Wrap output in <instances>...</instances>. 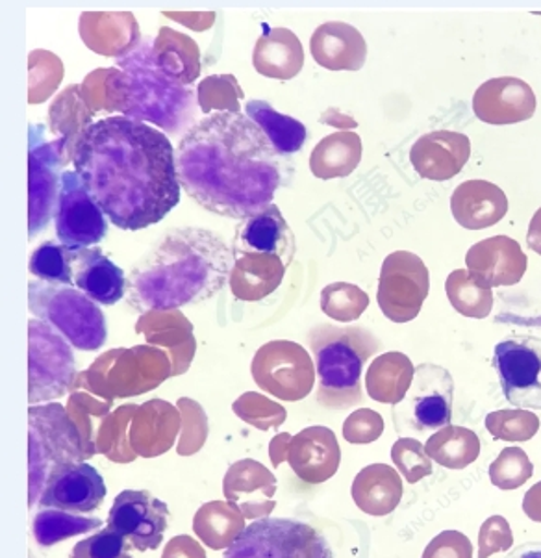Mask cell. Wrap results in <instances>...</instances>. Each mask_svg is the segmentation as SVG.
I'll return each instance as SVG.
<instances>
[{"instance_id": "obj_1", "label": "cell", "mask_w": 541, "mask_h": 558, "mask_svg": "<svg viewBox=\"0 0 541 558\" xmlns=\"http://www.w3.org/2000/svg\"><path fill=\"white\" fill-rule=\"evenodd\" d=\"M73 163L118 229H149L181 203L171 140L136 119L115 116L87 124L76 140Z\"/></svg>"}, {"instance_id": "obj_2", "label": "cell", "mask_w": 541, "mask_h": 558, "mask_svg": "<svg viewBox=\"0 0 541 558\" xmlns=\"http://www.w3.org/2000/svg\"><path fill=\"white\" fill-rule=\"evenodd\" d=\"M187 195L219 218L245 221L273 205L281 186L279 153L243 113L219 112L194 124L176 149Z\"/></svg>"}, {"instance_id": "obj_3", "label": "cell", "mask_w": 541, "mask_h": 558, "mask_svg": "<svg viewBox=\"0 0 541 558\" xmlns=\"http://www.w3.org/2000/svg\"><path fill=\"white\" fill-rule=\"evenodd\" d=\"M234 253L200 227H174L132 267L126 293L139 312H171L218 295L231 280Z\"/></svg>"}, {"instance_id": "obj_4", "label": "cell", "mask_w": 541, "mask_h": 558, "mask_svg": "<svg viewBox=\"0 0 541 558\" xmlns=\"http://www.w3.org/2000/svg\"><path fill=\"white\" fill-rule=\"evenodd\" d=\"M308 345L316 359L318 403L329 410H348L364 401V366L382 349V341L358 325H316L308 332Z\"/></svg>"}, {"instance_id": "obj_5", "label": "cell", "mask_w": 541, "mask_h": 558, "mask_svg": "<svg viewBox=\"0 0 541 558\" xmlns=\"http://www.w3.org/2000/svg\"><path fill=\"white\" fill-rule=\"evenodd\" d=\"M169 377H173V364L160 349L149 345L113 349L78 375L73 391L82 386L95 398H104V403L113 404V399L136 398L155 390Z\"/></svg>"}, {"instance_id": "obj_6", "label": "cell", "mask_w": 541, "mask_h": 558, "mask_svg": "<svg viewBox=\"0 0 541 558\" xmlns=\"http://www.w3.org/2000/svg\"><path fill=\"white\" fill-rule=\"evenodd\" d=\"M28 308L38 319L58 330L75 349L97 351L107 341V317L99 304L73 286L30 280Z\"/></svg>"}, {"instance_id": "obj_7", "label": "cell", "mask_w": 541, "mask_h": 558, "mask_svg": "<svg viewBox=\"0 0 541 558\" xmlns=\"http://www.w3.org/2000/svg\"><path fill=\"white\" fill-rule=\"evenodd\" d=\"M30 507L44 494L50 473L65 464L86 462L82 451L81 433L69 417L67 409L52 403L47 407H30Z\"/></svg>"}, {"instance_id": "obj_8", "label": "cell", "mask_w": 541, "mask_h": 558, "mask_svg": "<svg viewBox=\"0 0 541 558\" xmlns=\"http://www.w3.org/2000/svg\"><path fill=\"white\" fill-rule=\"evenodd\" d=\"M223 558H334V553L308 523L263 518L247 525Z\"/></svg>"}, {"instance_id": "obj_9", "label": "cell", "mask_w": 541, "mask_h": 558, "mask_svg": "<svg viewBox=\"0 0 541 558\" xmlns=\"http://www.w3.org/2000/svg\"><path fill=\"white\" fill-rule=\"evenodd\" d=\"M455 401V380L442 366L421 364L416 367L410 390L392 410L398 435L438 433L451 425Z\"/></svg>"}, {"instance_id": "obj_10", "label": "cell", "mask_w": 541, "mask_h": 558, "mask_svg": "<svg viewBox=\"0 0 541 558\" xmlns=\"http://www.w3.org/2000/svg\"><path fill=\"white\" fill-rule=\"evenodd\" d=\"M76 362L71 343L41 319L28 323V401L60 399L73 391Z\"/></svg>"}, {"instance_id": "obj_11", "label": "cell", "mask_w": 541, "mask_h": 558, "mask_svg": "<svg viewBox=\"0 0 541 558\" xmlns=\"http://www.w3.org/2000/svg\"><path fill=\"white\" fill-rule=\"evenodd\" d=\"M250 372L261 391L290 403L308 398L318 377L308 351L290 340L261 345L253 359Z\"/></svg>"}, {"instance_id": "obj_12", "label": "cell", "mask_w": 541, "mask_h": 558, "mask_svg": "<svg viewBox=\"0 0 541 558\" xmlns=\"http://www.w3.org/2000/svg\"><path fill=\"white\" fill-rule=\"evenodd\" d=\"M492 366L506 401L519 410H541V340L512 336L497 343Z\"/></svg>"}, {"instance_id": "obj_13", "label": "cell", "mask_w": 541, "mask_h": 558, "mask_svg": "<svg viewBox=\"0 0 541 558\" xmlns=\"http://www.w3.org/2000/svg\"><path fill=\"white\" fill-rule=\"evenodd\" d=\"M430 275L423 260L408 251L388 256L379 277L380 311L393 323L416 319L429 298Z\"/></svg>"}, {"instance_id": "obj_14", "label": "cell", "mask_w": 541, "mask_h": 558, "mask_svg": "<svg viewBox=\"0 0 541 558\" xmlns=\"http://www.w3.org/2000/svg\"><path fill=\"white\" fill-rule=\"evenodd\" d=\"M54 225L58 240L69 251L91 248L107 236V214L91 199L76 171L62 173Z\"/></svg>"}, {"instance_id": "obj_15", "label": "cell", "mask_w": 541, "mask_h": 558, "mask_svg": "<svg viewBox=\"0 0 541 558\" xmlns=\"http://www.w3.org/2000/svg\"><path fill=\"white\" fill-rule=\"evenodd\" d=\"M169 507L147 490H123L108 515V527L128 539L136 551L162 546L168 529Z\"/></svg>"}, {"instance_id": "obj_16", "label": "cell", "mask_w": 541, "mask_h": 558, "mask_svg": "<svg viewBox=\"0 0 541 558\" xmlns=\"http://www.w3.org/2000/svg\"><path fill=\"white\" fill-rule=\"evenodd\" d=\"M107 499V484L94 465L65 464L50 473L39 497V507L63 510L69 514H87Z\"/></svg>"}, {"instance_id": "obj_17", "label": "cell", "mask_w": 541, "mask_h": 558, "mask_svg": "<svg viewBox=\"0 0 541 558\" xmlns=\"http://www.w3.org/2000/svg\"><path fill=\"white\" fill-rule=\"evenodd\" d=\"M474 110L482 123L495 126L521 123L534 116L536 95L521 78L501 76L485 81L475 92Z\"/></svg>"}, {"instance_id": "obj_18", "label": "cell", "mask_w": 541, "mask_h": 558, "mask_svg": "<svg viewBox=\"0 0 541 558\" xmlns=\"http://www.w3.org/2000/svg\"><path fill=\"white\" fill-rule=\"evenodd\" d=\"M232 253L234 258L242 255L279 256L286 267L290 266L295 256V234L282 216L281 208L269 205L266 210L237 225Z\"/></svg>"}, {"instance_id": "obj_19", "label": "cell", "mask_w": 541, "mask_h": 558, "mask_svg": "<svg viewBox=\"0 0 541 558\" xmlns=\"http://www.w3.org/2000/svg\"><path fill=\"white\" fill-rule=\"evenodd\" d=\"M223 494L226 501L236 502L245 520H263L276 507V478L258 460H237L224 475Z\"/></svg>"}, {"instance_id": "obj_20", "label": "cell", "mask_w": 541, "mask_h": 558, "mask_svg": "<svg viewBox=\"0 0 541 558\" xmlns=\"http://www.w3.org/2000/svg\"><path fill=\"white\" fill-rule=\"evenodd\" d=\"M467 271L488 288L514 286L527 274L529 258L521 245L508 236H493L467 251Z\"/></svg>"}, {"instance_id": "obj_21", "label": "cell", "mask_w": 541, "mask_h": 558, "mask_svg": "<svg viewBox=\"0 0 541 558\" xmlns=\"http://www.w3.org/2000/svg\"><path fill=\"white\" fill-rule=\"evenodd\" d=\"M342 462V449L334 430L329 427H308L292 436L287 464L293 473L308 484H321L334 477Z\"/></svg>"}, {"instance_id": "obj_22", "label": "cell", "mask_w": 541, "mask_h": 558, "mask_svg": "<svg viewBox=\"0 0 541 558\" xmlns=\"http://www.w3.org/2000/svg\"><path fill=\"white\" fill-rule=\"evenodd\" d=\"M471 156V142L466 134L435 131L419 137L410 150V161L423 179L451 180L462 173Z\"/></svg>"}, {"instance_id": "obj_23", "label": "cell", "mask_w": 541, "mask_h": 558, "mask_svg": "<svg viewBox=\"0 0 541 558\" xmlns=\"http://www.w3.org/2000/svg\"><path fill=\"white\" fill-rule=\"evenodd\" d=\"M182 416L179 407L162 399L137 404L131 425V446L137 457L156 459L171 451L181 435Z\"/></svg>"}, {"instance_id": "obj_24", "label": "cell", "mask_w": 541, "mask_h": 558, "mask_svg": "<svg viewBox=\"0 0 541 558\" xmlns=\"http://www.w3.org/2000/svg\"><path fill=\"white\" fill-rule=\"evenodd\" d=\"M63 140L52 143H39L32 140L30 145V238L41 232L49 223L52 211H57L58 186L62 184V177L58 179L60 155H62Z\"/></svg>"}, {"instance_id": "obj_25", "label": "cell", "mask_w": 541, "mask_h": 558, "mask_svg": "<svg viewBox=\"0 0 541 558\" xmlns=\"http://www.w3.org/2000/svg\"><path fill=\"white\" fill-rule=\"evenodd\" d=\"M71 266L76 290L94 303L113 306L125 298V271L102 255L99 247L71 251Z\"/></svg>"}, {"instance_id": "obj_26", "label": "cell", "mask_w": 541, "mask_h": 558, "mask_svg": "<svg viewBox=\"0 0 541 558\" xmlns=\"http://www.w3.org/2000/svg\"><path fill=\"white\" fill-rule=\"evenodd\" d=\"M313 60L329 71H360L368 60V44L355 26L330 21L319 26L310 39Z\"/></svg>"}, {"instance_id": "obj_27", "label": "cell", "mask_w": 541, "mask_h": 558, "mask_svg": "<svg viewBox=\"0 0 541 558\" xmlns=\"http://www.w3.org/2000/svg\"><path fill=\"white\" fill-rule=\"evenodd\" d=\"M451 211L464 229H490L506 216L508 199L497 184L488 180H466L453 193Z\"/></svg>"}, {"instance_id": "obj_28", "label": "cell", "mask_w": 541, "mask_h": 558, "mask_svg": "<svg viewBox=\"0 0 541 558\" xmlns=\"http://www.w3.org/2000/svg\"><path fill=\"white\" fill-rule=\"evenodd\" d=\"M253 63L261 76L292 81L305 65V50L292 31L263 25V34L256 41Z\"/></svg>"}, {"instance_id": "obj_29", "label": "cell", "mask_w": 541, "mask_h": 558, "mask_svg": "<svg viewBox=\"0 0 541 558\" xmlns=\"http://www.w3.org/2000/svg\"><path fill=\"white\" fill-rule=\"evenodd\" d=\"M137 335L144 332L149 343L156 348H165L173 364V377L187 372L195 354L194 327L186 322V317L176 311L171 314L155 312L142 317L136 325Z\"/></svg>"}, {"instance_id": "obj_30", "label": "cell", "mask_w": 541, "mask_h": 558, "mask_svg": "<svg viewBox=\"0 0 541 558\" xmlns=\"http://www.w3.org/2000/svg\"><path fill=\"white\" fill-rule=\"evenodd\" d=\"M284 275L286 264L279 256L242 255L234 262L229 282L234 298L245 303H256L276 292Z\"/></svg>"}, {"instance_id": "obj_31", "label": "cell", "mask_w": 541, "mask_h": 558, "mask_svg": "<svg viewBox=\"0 0 541 558\" xmlns=\"http://www.w3.org/2000/svg\"><path fill=\"white\" fill-rule=\"evenodd\" d=\"M353 501L369 515H388L403 499V478L392 465H366L355 477Z\"/></svg>"}, {"instance_id": "obj_32", "label": "cell", "mask_w": 541, "mask_h": 558, "mask_svg": "<svg viewBox=\"0 0 541 558\" xmlns=\"http://www.w3.org/2000/svg\"><path fill=\"white\" fill-rule=\"evenodd\" d=\"M416 367L403 353L380 354L366 373L369 398L379 403L398 404L406 398Z\"/></svg>"}, {"instance_id": "obj_33", "label": "cell", "mask_w": 541, "mask_h": 558, "mask_svg": "<svg viewBox=\"0 0 541 558\" xmlns=\"http://www.w3.org/2000/svg\"><path fill=\"white\" fill-rule=\"evenodd\" d=\"M245 529V515L236 502H205L194 518L195 534L213 551H226Z\"/></svg>"}, {"instance_id": "obj_34", "label": "cell", "mask_w": 541, "mask_h": 558, "mask_svg": "<svg viewBox=\"0 0 541 558\" xmlns=\"http://www.w3.org/2000/svg\"><path fill=\"white\" fill-rule=\"evenodd\" d=\"M361 160V140L355 132L330 134L311 150L310 169L321 180L343 179L353 173Z\"/></svg>"}, {"instance_id": "obj_35", "label": "cell", "mask_w": 541, "mask_h": 558, "mask_svg": "<svg viewBox=\"0 0 541 558\" xmlns=\"http://www.w3.org/2000/svg\"><path fill=\"white\" fill-rule=\"evenodd\" d=\"M245 116L266 134L279 155H295L303 149L306 143L305 124L276 112L266 100H249L245 105Z\"/></svg>"}, {"instance_id": "obj_36", "label": "cell", "mask_w": 541, "mask_h": 558, "mask_svg": "<svg viewBox=\"0 0 541 558\" xmlns=\"http://www.w3.org/2000/svg\"><path fill=\"white\" fill-rule=\"evenodd\" d=\"M430 460L448 470H464L479 459L480 440L474 430L458 425L438 430L425 444Z\"/></svg>"}, {"instance_id": "obj_37", "label": "cell", "mask_w": 541, "mask_h": 558, "mask_svg": "<svg viewBox=\"0 0 541 558\" xmlns=\"http://www.w3.org/2000/svg\"><path fill=\"white\" fill-rule=\"evenodd\" d=\"M137 404H123L99 423L95 451L115 464H131L137 459L131 446V425Z\"/></svg>"}, {"instance_id": "obj_38", "label": "cell", "mask_w": 541, "mask_h": 558, "mask_svg": "<svg viewBox=\"0 0 541 558\" xmlns=\"http://www.w3.org/2000/svg\"><path fill=\"white\" fill-rule=\"evenodd\" d=\"M445 292L453 308L460 312L462 316L484 319L492 312V288L480 284L467 269H456L448 275Z\"/></svg>"}, {"instance_id": "obj_39", "label": "cell", "mask_w": 541, "mask_h": 558, "mask_svg": "<svg viewBox=\"0 0 541 558\" xmlns=\"http://www.w3.org/2000/svg\"><path fill=\"white\" fill-rule=\"evenodd\" d=\"M102 525L99 518H84V515L69 514L63 510H41L34 518V538L39 546H57L63 539L73 538L78 534L91 533Z\"/></svg>"}, {"instance_id": "obj_40", "label": "cell", "mask_w": 541, "mask_h": 558, "mask_svg": "<svg viewBox=\"0 0 541 558\" xmlns=\"http://www.w3.org/2000/svg\"><path fill=\"white\" fill-rule=\"evenodd\" d=\"M67 414L73 422H75L78 433H81L82 451H84V459H94L97 451H95V435H97V427H95V420H104L110 416L112 412V403H100L97 398L84 393V391H73L69 398Z\"/></svg>"}, {"instance_id": "obj_41", "label": "cell", "mask_w": 541, "mask_h": 558, "mask_svg": "<svg viewBox=\"0 0 541 558\" xmlns=\"http://www.w3.org/2000/svg\"><path fill=\"white\" fill-rule=\"evenodd\" d=\"M32 277L47 284L73 286V266L71 251L62 243L45 242L30 256L28 264Z\"/></svg>"}, {"instance_id": "obj_42", "label": "cell", "mask_w": 541, "mask_h": 558, "mask_svg": "<svg viewBox=\"0 0 541 558\" xmlns=\"http://www.w3.org/2000/svg\"><path fill=\"white\" fill-rule=\"evenodd\" d=\"M369 295L361 288L348 282L324 286L321 292V311L336 322H355L368 311Z\"/></svg>"}, {"instance_id": "obj_43", "label": "cell", "mask_w": 541, "mask_h": 558, "mask_svg": "<svg viewBox=\"0 0 541 558\" xmlns=\"http://www.w3.org/2000/svg\"><path fill=\"white\" fill-rule=\"evenodd\" d=\"M189 41L192 39L182 36L179 32L169 31V28L160 31V36L156 41V60L160 63V69L165 75L171 76V78L176 76L179 81L187 82L184 71L189 65L195 71H199V60H197L199 52L187 54L186 50H182Z\"/></svg>"}, {"instance_id": "obj_44", "label": "cell", "mask_w": 541, "mask_h": 558, "mask_svg": "<svg viewBox=\"0 0 541 558\" xmlns=\"http://www.w3.org/2000/svg\"><path fill=\"white\" fill-rule=\"evenodd\" d=\"M232 410L237 417H242L243 422L249 423L260 430L279 428L287 417L284 407L274 403L271 399L263 398L260 393H255V391L243 393L242 398L234 401Z\"/></svg>"}, {"instance_id": "obj_45", "label": "cell", "mask_w": 541, "mask_h": 558, "mask_svg": "<svg viewBox=\"0 0 541 558\" xmlns=\"http://www.w3.org/2000/svg\"><path fill=\"white\" fill-rule=\"evenodd\" d=\"M243 92L236 82V76L219 75L208 76L200 82L199 105L200 110L210 113L212 110H226L229 113H239Z\"/></svg>"}, {"instance_id": "obj_46", "label": "cell", "mask_w": 541, "mask_h": 558, "mask_svg": "<svg viewBox=\"0 0 541 558\" xmlns=\"http://www.w3.org/2000/svg\"><path fill=\"white\" fill-rule=\"evenodd\" d=\"M485 427L499 440H530L538 433L540 420L529 410H499L485 417Z\"/></svg>"}, {"instance_id": "obj_47", "label": "cell", "mask_w": 541, "mask_h": 558, "mask_svg": "<svg viewBox=\"0 0 541 558\" xmlns=\"http://www.w3.org/2000/svg\"><path fill=\"white\" fill-rule=\"evenodd\" d=\"M182 412L181 441L176 446V453L181 457H192L199 453L208 438V417L199 403L192 399H179L176 403Z\"/></svg>"}, {"instance_id": "obj_48", "label": "cell", "mask_w": 541, "mask_h": 558, "mask_svg": "<svg viewBox=\"0 0 541 558\" xmlns=\"http://www.w3.org/2000/svg\"><path fill=\"white\" fill-rule=\"evenodd\" d=\"M393 464L410 484L432 475V460L425 451L423 444L416 438H401L392 447Z\"/></svg>"}, {"instance_id": "obj_49", "label": "cell", "mask_w": 541, "mask_h": 558, "mask_svg": "<svg viewBox=\"0 0 541 558\" xmlns=\"http://www.w3.org/2000/svg\"><path fill=\"white\" fill-rule=\"evenodd\" d=\"M532 475L529 457L519 447H508L490 468L492 483L503 490H514Z\"/></svg>"}, {"instance_id": "obj_50", "label": "cell", "mask_w": 541, "mask_h": 558, "mask_svg": "<svg viewBox=\"0 0 541 558\" xmlns=\"http://www.w3.org/2000/svg\"><path fill=\"white\" fill-rule=\"evenodd\" d=\"M131 544L113 529L107 527L99 533L82 539L71 553V558H134L128 555Z\"/></svg>"}, {"instance_id": "obj_51", "label": "cell", "mask_w": 541, "mask_h": 558, "mask_svg": "<svg viewBox=\"0 0 541 558\" xmlns=\"http://www.w3.org/2000/svg\"><path fill=\"white\" fill-rule=\"evenodd\" d=\"M384 433V420L379 412L360 409L343 423V436L348 444H371Z\"/></svg>"}, {"instance_id": "obj_52", "label": "cell", "mask_w": 541, "mask_h": 558, "mask_svg": "<svg viewBox=\"0 0 541 558\" xmlns=\"http://www.w3.org/2000/svg\"><path fill=\"white\" fill-rule=\"evenodd\" d=\"M421 558H474V546L460 531H443L430 539Z\"/></svg>"}, {"instance_id": "obj_53", "label": "cell", "mask_w": 541, "mask_h": 558, "mask_svg": "<svg viewBox=\"0 0 541 558\" xmlns=\"http://www.w3.org/2000/svg\"><path fill=\"white\" fill-rule=\"evenodd\" d=\"M162 558H206V551L205 547L200 546V542L187 534H181L169 539Z\"/></svg>"}, {"instance_id": "obj_54", "label": "cell", "mask_w": 541, "mask_h": 558, "mask_svg": "<svg viewBox=\"0 0 541 558\" xmlns=\"http://www.w3.org/2000/svg\"><path fill=\"white\" fill-rule=\"evenodd\" d=\"M290 441H292V435L282 433V435L274 436L271 444H269V459L274 468H279L282 462H287V449H290Z\"/></svg>"}, {"instance_id": "obj_55", "label": "cell", "mask_w": 541, "mask_h": 558, "mask_svg": "<svg viewBox=\"0 0 541 558\" xmlns=\"http://www.w3.org/2000/svg\"><path fill=\"white\" fill-rule=\"evenodd\" d=\"M527 245H529V248H532L534 253L541 255V208L536 211L534 218L530 221Z\"/></svg>"}, {"instance_id": "obj_56", "label": "cell", "mask_w": 541, "mask_h": 558, "mask_svg": "<svg viewBox=\"0 0 541 558\" xmlns=\"http://www.w3.org/2000/svg\"><path fill=\"white\" fill-rule=\"evenodd\" d=\"M504 558H541V542H527L512 549Z\"/></svg>"}]
</instances>
